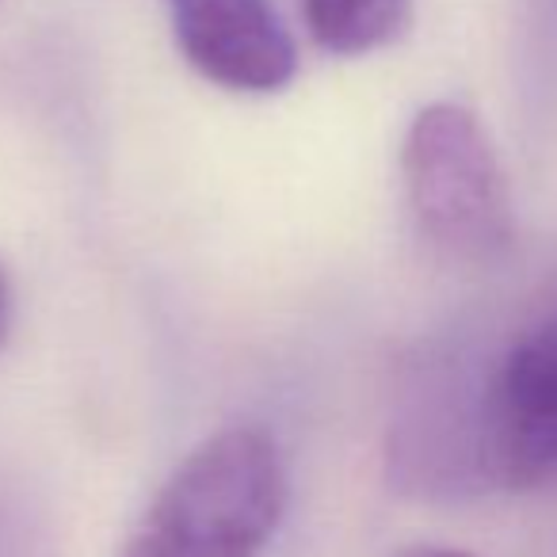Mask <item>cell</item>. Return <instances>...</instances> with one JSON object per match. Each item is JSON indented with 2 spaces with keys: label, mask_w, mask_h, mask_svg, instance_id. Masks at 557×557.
Wrapping results in <instances>:
<instances>
[{
  "label": "cell",
  "mask_w": 557,
  "mask_h": 557,
  "mask_svg": "<svg viewBox=\"0 0 557 557\" xmlns=\"http://www.w3.org/2000/svg\"><path fill=\"white\" fill-rule=\"evenodd\" d=\"M287 500L278 443L256 424L222 428L169 473L119 557H263Z\"/></svg>",
  "instance_id": "obj_1"
},
{
  "label": "cell",
  "mask_w": 557,
  "mask_h": 557,
  "mask_svg": "<svg viewBox=\"0 0 557 557\" xmlns=\"http://www.w3.org/2000/svg\"><path fill=\"white\" fill-rule=\"evenodd\" d=\"M401 180L420 237L458 263H493L511 248L516 207L481 119L462 103H428L409 123Z\"/></svg>",
  "instance_id": "obj_2"
},
{
  "label": "cell",
  "mask_w": 557,
  "mask_h": 557,
  "mask_svg": "<svg viewBox=\"0 0 557 557\" xmlns=\"http://www.w3.org/2000/svg\"><path fill=\"white\" fill-rule=\"evenodd\" d=\"M478 493L557 488V310L519 329L478 374H450Z\"/></svg>",
  "instance_id": "obj_3"
},
{
  "label": "cell",
  "mask_w": 557,
  "mask_h": 557,
  "mask_svg": "<svg viewBox=\"0 0 557 557\" xmlns=\"http://www.w3.org/2000/svg\"><path fill=\"white\" fill-rule=\"evenodd\" d=\"M184 62L225 92L268 96L298 73V50L271 0H169Z\"/></svg>",
  "instance_id": "obj_4"
},
{
  "label": "cell",
  "mask_w": 557,
  "mask_h": 557,
  "mask_svg": "<svg viewBox=\"0 0 557 557\" xmlns=\"http://www.w3.org/2000/svg\"><path fill=\"white\" fill-rule=\"evenodd\" d=\"M306 32L325 54L359 58L397 42L412 24V0H302Z\"/></svg>",
  "instance_id": "obj_5"
},
{
  "label": "cell",
  "mask_w": 557,
  "mask_h": 557,
  "mask_svg": "<svg viewBox=\"0 0 557 557\" xmlns=\"http://www.w3.org/2000/svg\"><path fill=\"white\" fill-rule=\"evenodd\" d=\"M12 325H16V295H12L9 271L0 268V351H4V344H9Z\"/></svg>",
  "instance_id": "obj_6"
},
{
  "label": "cell",
  "mask_w": 557,
  "mask_h": 557,
  "mask_svg": "<svg viewBox=\"0 0 557 557\" xmlns=\"http://www.w3.org/2000/svg\"><path fill=\"white\" fill-rule=\"evenodd\" d=\"M389 557H473V554L455 549V546H435V542H412V546L394 549Z\"/></svg>",
  "instance_id": "obj_7"
}]
</instances>
